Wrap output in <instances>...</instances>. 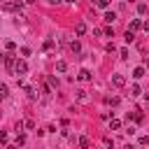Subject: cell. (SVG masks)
Masks as SVG:
<instances>
[{
	"instance_id": "1",
	"label": "cell",
	"mask_w": 149,
	"mask_h": 149,
	"mask_svg": "<svg viewBox=\"0 0 149 149\" xmlns=\"http://www.w3.org/2000/svg\"><path fill=\"white\" fill-rule=\"evenodd\" d=\"M21 7H23V0H5L2 2L5 12H21Z\"/></svg>"
},
{
	"instance_id": "2",
	"label": "cell",
	"mask_w": 149,
	"mask_h": 149,
	"mask_svg": "<svg viewBox=\"0 0 149 149\" xmlns=\"http://www.w3.org/2000/svg\"><path fill=\"white\" fill-rule=\"evenodd\" d=\"M28 72V63H26V58H16L14 61V74L19 77V74H26Z\"/></svg>"
},
{
	"instance_id": "3",
	"label": "cell",
	"mask_w": 149,
	"mask_h": 149,
	"mask_svg": "<svg viewBox=\"0 0 149 149\" xmlns=\"http://www.w3.org/2000/svg\"><path fill=\"white\" fill-rule=\"evenodd\" d=\"M112 84H114L116 88H123V86H126V77H123V74H112Z\"/></svg>"
},
{
	"instance_id": "4",
	"label": "cell",
	"mask_w": 149,
	"mask_h": 149,
	"mask_svg": "<svg viewBox=\"0 0 149 149\" xmlns=\"http://www.w3.org/2000/svg\"><path fill=\"white\" fill-rule=\"evenodd\" d=\"M77 79H79V81H91V79H93V74H91V70H79Z\"/></svg>"
},
{
	"instance_id": "5",
	"label": "cell",
	"mask_w": 149,
	"mask_h": 149,
	"mask_svg": "<svg viewBox=\"0 0 149 149\" xmlns=\"http://www.w3.org/2000/svg\"><path fill=\"white\" fill-rule=\"evenodd\" d=\"M14 61H16V58H14V56H12V54H9V56H5V61H2V63H5V65H7V70H9V72H12V74H14Z\"/></svg>"
},
{
	"instance_id": "6",
	"label": "cell",
	"mask_w": 149,
	"mask_h": 149,
	"mask_svg": "<svg viewBox=\"0 0 149 149\" xmlns=\"http://www.w3.org/2000/svg\"><path fill=\"white\" fill-rule=\"evenodd\" d=\"M140 28H142V21H140V19H133V21L128 23V30H133V33L140 30Z\"/></svg>"
},
{
	"instance_id": "7",
	"label": "cell",
	"mask_w": 149,
	"mask_h": 149,
	"mask_svg": "<svg viewBox=\"0 0 149 149\" xmlns=\"http://www.w3.org/2000/svg\"><path fill=\"white\" fill-rule=\"evenodd\" d=\"M84 33H86V23L81 21V23H77V26H74V35H77V37H81Z\"/></svg>"
},
{
	"instance_id": "8",
	"label": "cell",
	"mask_w": 149,
	"mask_h": 149,
	"mask_svg": "<svg viewBox=\"0 0 149 149\" xmlns=\"http://www.w3.org/2000/svg\"><path fill=\"white\" fill-rule=\"evenodd\" d=\"M133 77H135V79H142V77H144V65L135 68V70H133Z\"/></svg>"
},
{
	"instance_id": "9",
	"label": "cell",
	"mask_w": 149,
	"mask_h": 149,
	"mask_svg": "<svg viewBox=\"0 0 149 149\" xmlns=\"http://www.w3.org/2000/svg\"><path fill=\"white\" fill-rule=\"evenodd\" d=\"M26 93H28V98H30V100H35V98H37V88H35V86H26Z\"/></svg>"
},
{
	"instance_id": "10",
	"label": "cell",
	"mask_w": 149,
	"mask_h": 149,
	"mask_svg": "<svg viewBox=\"0 0 149 149\" xmlns=\"http://www.w3.org/2000/svg\"><path fill=\"white\" fill-rule=\"evenodd\" d=\"M105 21L107 23H114L116 21V12H105Z\"/></svg>"
},
{
	"instance_id": "11",
	"label": "cell",
	"mask_w": 149,
	"mask_h": 149,
	"mask_svg": "<svg viewBox=\"0 0 149 149\" xmlns=\"http://www.w3.org/2000/svg\"><path fill=\"white\" fill-rule=\"evenodd\" d=\"M121 128V121L119 119H109V130H119Z\"/></svg>"
},
{
	"instance_id": "12",
	"label": "cell",
	"mask_w": 149,
	"mask_h": 149,
	"mask_svg": "<svg viewBox=\"0 0 149 149\" xmlns=\"http://www.w3.org/2000/svg\"><path fill=\"white\" fill-rule=\"evenodd\" d=\"M79 147H81V149H88V147H91V142H88V137H86V135H81V137H79Z\"/></svg>"
},
{
	"instance_id": "13",
	"label": "cell",
	"mask_w": 149,
	"mask_h": 149,
	"mask_svg": "<svg viewBox=\"0 0 149 149\" xmlns=\"http://www.w3.org/2000/svg\"><path fill=\"white\" fill-rule=\"evenodd\" d=\"M140 93H142V91H140V86H137V84H133V86H130V93H128V95H130V98H135V95H140Z\"/></svg>"
},
{
	"instance_id": "14",
	"label": "cell",
	"mask_w": 149,
	"mask_h": 149,
	"mask_svg": "<svg viewBox=\"0 0 149 149\" xmlns=\"http://www.w3.org/2000/svg\"><path fill=\"white\" fill-rule=\"evenodd\" d=\"M54 47H56V42H54V40H44V51H51Z\"/></svg>"
},
{
	"instance_id": "15",
	"label": "cell",
	"mask_w": 149,
	"mask_h": 149,
	"mask_svg": "<svg viewBox=\"0 0 149 149\" xmlns=\"http://www.w3.org/2000/svg\"><path fill=\"white\" fill-rule=\"evenodd\" d=\"M70 49H72L74 54H79V51H81V44H79V42L74 40V42H70Z\"/></svg>"
},
{
	"instance_id": "16",
	"label": "cell",
	"mask_w": 149,
	"mask_h": 149,
	"mask_svg": "<svg viewBox=\"0 0 149 149\" xmlns=\"http://www.w3.org/2000/svg\"><path fill=\"white\" fill-rule=\"evenodd\" d=\"M56 70H58V72H65V70H68V63H65V61H58V63H56Z\"/></svg>"
},
{
	"instance_id": "17",
	"label": "cell",
	"mask_w": 149,
	"mask_h": 149,
	"mask_svg": "<svg viewBox=\"0 0 149 149\" xmlns=\"http://www.w3.org/2000/svg\"><path fill=\"white\" fill-rule=\"evenodd\" d=\"M9 95V88H7V84H0V98H7Z\"/></svg>"
},
{
	"instance_id": "18",
	"label": "cell",
	"mask_w": 149,
	"mask_h": 149,
	"mask_svg": "<svg viewBox=\"0 0 149 149\" xmlns=\"http://www.w3.org/2000/svg\"><path fill=\"white\" fill-rule=\"evenodd\" d=\"M147 9H149V5H144V2L137 5V14H147Z\"/></svg>"
},
{
	"instance_id": "19",
	"label": "cell",
	"mask_w": 149,
	"mask_h": 149,
	"mask_svg": "<svg viewBox=\"0 0 149 149\" xmlns=\"http://www.w3.org/2000/svg\"><path fill=\"white\" fill-rule=\"evenodd\" d=\"M105 105H112V107H114V105H119V98H109V95H107V98H105Z\"/></svg>"
},
{
	"instance_id": "20",
	"label": "cell",
	"mask_w": 149,
	"mask_h": 149,
	"mask_svg": "<svg viewBox=\"0 0 149 149\" xmlns=\"http://www.w3.org/2000/svg\"><path fill=\"white\" fill-rule=\"evenodd\" d=\"M128 119H133V121L140 123V121H142V114H140V112H133V114H128Z\"/></svg>"
},
{
	"instance_id": "21",
	"label": "cell",
	"mask_w": 149,
	"mask_h": 149,
	"mask_svg": "<svg viewBox=\"0 0 149 149\" xmlns=\"http://www.w3.org/2000/svg\"><path fill=\"white\" fill-rule=\"evenodd\" d=\"M95 5H98L100 9H107V7H109V0H95Z\"/></svg>"
},
{
	"instance_id": "22",
	"label": "cell",
	"mask_w": 149,
	"mask_h": 149,
	"mask_svg": "<svg viewBox=\"0 0 149 149\" xmlns=\"http://www.w3.org/2000/svg\"><path fill=\"white\" fill-rule=\"evenodd\" d=\"M133 40H135V33H133V30H126V42H128V44H130V42H133Z\"/></svg>"
},
{
	"instance_id": "23",
	"label": "cell",
	"mask_w": 149,
	"mask_h": 149,
	"mask_svg": "<svg viewBox=\"0 0 149 149\" xmlns=\"http://www.w3.org/2000/svg\"><path fill=\"white\" fill-rule=\"evenodd\" d=\"M49 86H51V88H58V79H56V77H54V74H51V77H49Z\"/></svg>"
},
{
	"instance_id": "24",
	"label": "cell",
	"mask_w": 149,
	"mask_h": 149,
	"mask_svg": "<svg viewBox=\"0 0 149 149\" xmlns=\"http://www.w3.org/2000/svg\"><path fill=\"white\" fill-rule=\"evenodd\" d=\"M5 49H7V51H14V49H16V42H12V40H9V42L5 44Z\"/></svg>"
},
{
	"instance_id": "25",
	"label": "cell",
	"mask_w": 149,
	"mask_h": 149,
	"mask_svg": "<svg viewBox=\"0 0 149 149\" xmlns=\"http://www.w3.org/2000/svg\"><path fill=\"white\" fill-rule=\"evenodd\" d=\"M77 98H79L81 102H86V100H88V98H86V91H77Z\"/></svg>"
},
{
	"instance_id": "26",
	"label": "cell",
	"mask_w": 149,
	"mask_h": 149,
	"mask_svg": "<svg viewBox=\"0 0 149 149\" xmlns=\"http://www.w3.org/2000/svg\"><path fill=\"white\" fill-rule=\"evenodd\" d=\"M16 144H19V147L26 144V135H16Z\"/></svg>"
},
{
	"instance_id": "27",
	"label": "cell",
	"mask_w": 149,
	"mask_h": 149,
	"mask_svg": "<svg viewBox=\"0 0 149 149\" xmlns=\"http://www.w3.org/2000/svg\"><path fill=\"white\" fill-rule=\"evenodd\" d=\"M102 144H105V147H107V149H112V147H114V142H112V140H109V137H105V140H102Z\"/></svg>"
},
{
	"instance_id": "28",
	"label": "cell",
	"mask_w": 149,
	"mask_h": 149,
	"mask_svg": "<svg viewBox=\"0 0 149 149\" xmlns=\"http://www.w3.org/2000/svg\"><path fill=\"white\" fill-rule=\"evenodd\" d=\"M140 144L147 147V144H149V135H142V137H140Z\"/></svg>"
},
{
	"instance_id": "29",
	"label": "cell",
	"mask_w": 149,
	"mask_h": 149,
	"mask_svg": "<svg viewBox=\"0 0 149 149\" xmlns=\"http://www.w3.org/2000/svg\"><path fill=\"white\" fill-rule=\"evenodd\" d=\"M123 133H126V135H135V126H128Z\"/></svg>"
},
{
	"instance_id": "30",
	"label": "cell",
	"mask_w": 149,
	"mask_h": 149,
	"mask_svg": "<svg viewBox=\"0 0 149 149\" xmlns=\"http://www.w3.org/2000/svg\"><path fill=\"white\" fill-rule=\"evenodd\" d=\"M102 33H105V35H107V37H114V30H112V28H105V30H102Z\"/></svg>"
},
{
	"instance_id": "31",
	"label": "cell",
	"mask_w": 149,
	"mask_h": 149,
	"mask_svg": "<svg viewBox=\"0 0 149 149\" xmlns=\"http://www.w3.org/2000/svg\"><path fill=\"white\" fill-rule=\"evenodd\" d=\"M107 51H116V44L114 42H107Z\"/></svg>"
},
{
	"instance_id": "32",
	"label": "cell",
	"mask_w": 149,
	"mask_h": 149,
	"mask_svg": "<svg viewBox=\"0 0 149 149\" xmlns=\"http://www.w3.org/2000/svg\"><path fill=\"white\" fill-rule=\"evenodd\" d=\"M142 28H144V30L149 33V21H142Z\"/></svg>"
},
{
	"instance_id": "33",
	"label": "cell",
	"mask_w": 149,
	"mask_h": 149,
	"mask_svg": "<svg viewBox=\"0 0 149 149\" xmlns=\"http://www.w3.org/2000/svg\"><path fill=\"white\" fill-rule=\"evenodd\" d=\"M47 2H49V5H61L63 0H47Z\"/></svg>"
},
{
	"instance_id": "34",
	"label": "cell",
	"mask_w": 149,
	"mask_h": 149,
	"mask_svg": "<svg viewBox=\"0 0 149 149\" xmlns=\"http://www.w3.org/2000/svg\"><path fill=\"white\" fill-rule=\"evenodd\" d=\"M144 70H149V56L144 58Z\"/></svg>"
},
{
	"instance_id": "35",
	"label": "cell",
	"mask_w": 149,
	"mask_h": 149,
	"mask_svg": "<svg viewBox=\"0 0 149 149\" xmlns=\"http://www.w3.org/2000/svg\"><path fill=\"white\" fill-rule=\"evenodd\" d=\"M2 61H5V56H2V54H0V63H2Z\"/></svg>"
},
{
	"instance_id": "36",
	"label": "cell",
	"mask_w": 149,
	"mask_h": 149,
	"mask_svg": "<svg viewBox=\"0 0 149 149\" xmlns=\"http://www.w3.org/2000/svg\"><path fill=\"white\" fill-rule=\"evenodd\" d=\"M23 2H35V0H23Z\"/></svg>"
},
{
	"instance_id": "37",
	"label": "cell",
	"mask_w": 149,
	"mask_h": 149,
	"mask_svg": "<svg viewBox=\"0 0 149 149\" xmlns=\"http://www.w3.org/2000/svg\"><path fill=\"white\" fill-rule=\"evenodd\" d=\"M91 2H95V0H91Z\"/></svg>"
}]
</instances>
